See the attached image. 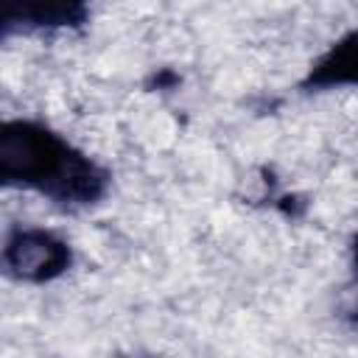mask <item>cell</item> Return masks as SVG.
I'll list each match as a JSON object with an SVG mask.
<instances>
[{
    "mask_svg": "<svg viewBox=\"0 0 358 358\" xmlns=\"http://www.w3.org/2000/svg\"><path fill=\"white\" fill-rule=\"evenodd\" d=\"M3 185L31 187L62 207H90L103 199L109 173L53 129L34 120H8L0 129Z\"/></svg>",
    "mask_w": 358,
    "mask_h": 358,
    "instance_id": "obj_1",
    "label": "cell"
},
{
    "mask_svg": "<svg viewBox=\"0 0 358 358\" xmlns=\"http://www.w3.org/2000/svg\"><path fill=\"white\" fill-rule=\"evenodd\" d=\"M73 252L67 241L48 229H14L3 246V266L25 282H48L67 271Z\"/></svg>",
    "mask_w": 358,
    "mask_h": 358,
    "instance_id": "obj_2",
    "label": "cell"
},
{
    "mask_svg": "<svg viewBox=\"0 0 358 358\" xmlns=\"http://www.w3.org/2000/svg\"><path fill=\"white\" fill-rule=\"evenodd\" d=\"M305 87L327 90V87H358V28L344 34L308 73Z\"/></svg>",
    "mask_w": 358,
    "mask_h": 358,
    "instance_id": "obj_3",
    "label": "cell"
},
{
    "mask_svg": "<svg viewBox=\"0 0 358 358\" xmlns=\"http://www.w3.org/2000/svg\"><path fill=\"white\" fill-rule=\"evenodd\" d=\"M87 20V8L78 3H22L8 6L6 31L11 28H70Z\"/></svg>",
    "mask_w": 358,
    "mask_h": 358,
    "instance_id": "obj_4",
    "label": "cell"
},
{
    "mask_svg": "<svg viewBox=\"0 0 358 358\" xmlns=\"http://www.w3.org/2000/svg\"><path fill=\"white\" fill-rule=\"evenodd\" d=\"M352 268H355V274H358V235H355V241H352Z\"/></svg>",
    "mask_w": 358,
    "mask_h": 358,
    "instance_id": "obj_5",
    "label": "cell"
}]
</instances>
